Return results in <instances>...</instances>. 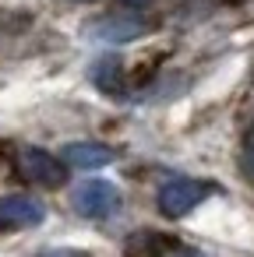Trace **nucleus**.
Segmentation results:
<instances>
[{
    "instance_id": "9b49d317",
    "label": "nucleus",
    "mask_w": 254,
    "mask_h": 257,
    "mask_svg": "<svg viewBox=\"0 0 254 257\" xmlns=\"http://www.w3.org/2000/svg\"><path fill=\"white\" fill-rule=\"evenodd\" d=\"M127 4H145V0H127Z\"/></svg>"
},
{
    "instance_id": "0eeeda50",
    "label": "nucleus",
    "mask_w": 254,
    "mask_h": 257,
    "mask_svg": "<svg viewBox=\"0 0 254 257\" xmlns=\"http://www.w3.org/2000/svg\"><path fill=\"white\" fill-rule=\"evenodd\" d=\"M92 81L103 92H117V85H120V60L117 57H106V60L92 64Z\"/></svg>"
},
{
    "instance_id": "7ed1b4c3",
    "label": "nucleus",
    "mask_w": 254,
    "mask_h": 257,
    "mask_svg": "<svg viewBox=\"0 0 254 257\" xmlns=\"http://www.w3.org/2000/svg\"><path fill=\"white\" fill-rule=\"evenodd\" d=\"M71 204H74V211L81 218H110L120 208V190L110 180H85L74 190Z\"/></svg>"
},
{
    "instance_id": "1a4fd4ad",
    "label": "nucleus",
    "mask_w": 254,
    "mask_h": 257,
    "mask_svg": "<svg viewBox=\"0 0 254 257\" xmlns=\"http://www.w3.org/2000/svg\"><path fill=\"white\" fill-rule=\"evenodd\" d=\"M240 162H243V173L254 180V148H250V145H243V159H240Z\"/></svg>"
},
{
    "instance_id": "9d476101",
    "label": "nucleus",
    "mask_w": 254,
    "mask_h": 257,
    "mask_svg": "<svg viewBox=\"0 0 254 257\" xmlns=\"http://www.w3.org/2000/svg\"><path fill=\"white\" fill-rule=\"evenodd\" d=\"M173 257H205V253H198V250H180V253H173Z\"/></svg>"
},
{
    "instance_id": "39448f33",
    "label": "nucleus",
    "mask_w": 254,
    "mask_h": 257,
    "mask_svg": "<svg viewBox=\"0 0 254 257\" xmlns=\"http://www.w3.org/2000/svg\"><path fill=\"white\" fill-rule=\"evenodd\" d=\"M46 218V204L29 194H4L0 197V229H29Z\"/></svg>"
},
{
    "instance_id": "20e7f679",
    "label": "nucleus",
    "mask_w": 254,
    "mask_h": 257,
    "mask_svg": "<svg viewBox=\"0 0 254 257\" xmlns=\"http://www.w3.org/2000/svg\"><path fill=\"white\" fill-rule=\"evenodd\" d=\"M148 29H145V18L138 15H103L89 25V36L99 39V43H110V46H124V43H134L141 39Z\"/></svg>"
},
{
    "instance_id": "423d86ee",
    "label": "nucleus",
    "mask_w": 254,
    "mask_h": 257,
    "mask_svg": "<svg viewBox=\"0 0 254 257\" xmlns=\"http://www.w3.org/2000/svg\"><path fill=\"white\" fill-rule=\"evenodd\" d=\"M60 159L71 169H103V166H110L117 159V152L106 148V145H96V141H74V145H67L60 152Z\"/></svg>"
},
{
    "instance_id": "f257e3e1",
    "label": "nucleus",
    "mask_w": 254,
    "mask_h": 257,
    "mask_svg": "<svg viewBox=\"0 0 254 257\" xmlns=\"http://www.w3.org/2000/svg\"><path fill=\"white\" fill-rule=\"evenodd\" d=\"M212 194V183H201V180H191V176H173L159 187L155 201H159V211L166 218H184L187 211H194L205 197Z\"/></svg>"
},
{
    "instance_id": "f03ea898",
    "label": "nucleus",
    "mask_w": 254,
    "mask_h": 257,
    "mask_svg": "<svg viewBox=\"0 0 254 257\" xmlns=\"http://www.w3.org/2000/svg\"><path fill=\"white\" fill-rule=\"evenodd\" d=\"M15 166H18V173H22V180H29V183H36V187H60L64 180H67V169H64V162L60 159H53L50 152H43V148H22L18 155H15Z\"/></svg>"
},
{
    "instance_id": "6e6552de",
    "label": "nucleus",
    "mask_w": 254,
    "mask_h": 257,
    "mask_svg": "<svg viewBox=\"0 0 254 257\" xmlns=\"http://www.w3.org/2000/svg\"><path fill=\"white\" fill-rule=\"evenodd\" d=\"M39 257H89L85 250H74V246H57V250H46Z\"/></svg>"
}]
</instances>
